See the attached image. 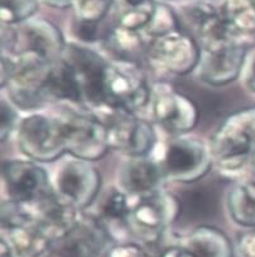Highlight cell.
Returning <instances> with one entry per match:
<instances>
[{
	"mask_svg": "<svg viewBox=\"0 0 255 257\" xmlns=\"http://www.w3.org/2000/svg\"><path fill=\"white\" fill-rule=\"evenodd\" d=\"M8 44L9 50L21 59V64L36 65L52 63L63 49L60 32L47 21H32L12 31Z\"/></svg>",
	"mask_w": 255,
	"mask_h": 257,
	"instance_id": "cell-1",
	"label": "cell"
},
{
	"mask_svg": "<svg viewBox=\"0 0 255 257\" xmlns=\"http://www.w3.org/2000/svg\"><path fill=\"white\" fill-rule=\"evenodd\" d=\"M255 143V115L237 113L222 123L213 142V153L221 167L236 170L246 162Z\"/></svg>",
	"mask_w": 255,
	"mask_h": 257,
	"instance_id": "cell-2",
	"label": "cell"
},
{
	"mask_svg": "<svg viewBox=\"0 0 255 257\" xmlns=\"http://www.w3.org/2000/svg\"><path fill=\"white\" fill-rule=\"evenodd\" d=\"M19 147L26 154L37 161L56 159L65 151L63 126L60 120L32 115L19 128Z\"/></svg>",
	"mask_w": 255,
	"mask_h": 257,
	"instance_id": "cell-3",
	"label": "cell"
},
{
	"mask_svg": "<svg viewBox=\"0 0 255 257\" xmlns=\"http://www.w3.org/2000/svg\"><path fill=\"white\" fill-rule=\"evenodd\" d=\"M59 120L63 126L66 151L83 159H97L106 153L108 139L103 122L78 113H68Z\"/></svg>",
	"mask_w": 255,
	"mask_h": 257,
	"instance_id": "cell-4",
	"label": "cell"
},
{
	"mask_svg": "<svg viewBox=\"0 0 255 257\" xmlns=\"http://www.w3.org/2000/svg\"><path fill=\"white\" fill-rule=\"evenodd\" d=\"M107 102L114 108L132 111L149 101V88L144 74L127 63L108 66L106 74Z\"/></svg>",
	"mask_w": 255,
	"mask_h": 257,
	"instance_id": "cell-5",
	"label": "cell"
},
{
	"mask_svg": "<svg viewBox=\"0 0 255 257\" xmlns=\"http://www.w3.org/2000/svg\"><path fill=\"white\" fill-rule=\"evenodd\" d=\"M107 127L108 145L125 153L140 157L150 151L154 143V133L146 122L133 117L130 111L114 108Z\"/></svg>",
	"mask_w": 255,
	"mask_h": 257,
	"instance_id": "cell-6",
	"label": "cell"
},
{
	"mask_svg": "<svg viewBox=\"0 0 255 257\" xmlns=\"http://www.w3.org/2000/svg\"><path fill=\"white\" fill-rule=\"evenodd\" d=\"M150 54L152 60L176 74L189 71L199 58L194 39L180 30L156 37L151 45Z\"/></svg>",
	"mask_w": 255,
	"mask_h": 257,
	"instance_id": "cell-7",
	"label": "cell"
},
{
	"mask_svg": "<svg viewBox=\"0 0 255 257\" xmlns=\"http://www.w3.org/2000/svg\"><path fill=\"white\" fill-rule=\"evenodd\" d=\"M3 176L9 196L17 203H38L50 194L46 172L32 162H6Z\"/></svg>",
	"mask_w": 255,
	"mask_h": 257,
	"instance_id": "cell-8",
	"label": "cell"
},
{
	"mask_svg": "<svg viewBox=\"0 0 255 257\" xmlns=\"http://www.w3.org/2000/svg\"><path fill=\"white\" fill-rule=\"evenodd\" d=\"M68 61L75 70L83 98L93 104L107 102L106 74L108 66L103 59L90 50L73 46L69 49Z\"/></svg>",
	"mask_w": 255,
	"mask_h": 257,
	"instance_id": "cell-9",
	"label": "cell"
},
{
	"mask_svg": "<svg viewBox=\"0 0 255 257\" xmlns=\"http://www.w3.org/2000/svg\"><path fill=\"white\" fill-rule=\"evenodd\" d=\"M98 187L99 175L85 162H69L57 176L60 199L70 205H88L97 195Z\"/></svg>",
	"mask_w": 255,
	"mask_h": 257,
	"instance_id": "cell-10",
	"label": "cell"
},
{
	"mask_svg": "<svg viewBox=\"0 0 255 257\" xmlns=\"http://www.w3.org/2000/svg\"><path fill=\"white\" fill-rule=\"evenodd\" d=\"M244 51L230 40L204 47L202 78L214 85L230 83L241 69Z\"/></svg>",
	"mask_w": 255,
	"mask_h": 257,
	"instance_id": "cell-11",
	"label": "cell"
},
{
	"mask_svg": "<svg viewBox=\"0 0 255 257\" xmlns=\"http://www.w3.org/2000/svg\"><path fill=\"white\" fill-rule=\"evenodd\" d=\"M155 117L170 133L187 132L198 121L199 111L189 97L180 93H161L154 102Z\"/></svg>",
	"mask_w": 255,
	"mask_h": 257,
	"instance_id": "cell-12",
	"label": "cell"
},
{
	"mask_svg": "<svg viewBox=\"0 0 255 257\" xmlns=\"http://www.w3.org/2000/svg\"><path fill=\"white\" fill-rule=\"evenodd\" d=\"M184 32L203 44L204 47L230 39L223 27L220 12L206 3L190 4L182 12Z\"/></svg>",
	"mask_w": 255,
	"mask_h": 257,
	"instance_id": "cell-13",
	"label": "cell"
},
{
	"mask_svg": "<svg viewBox=\"0 0 255 257\" xmlns=\"http://www.w3.org/2000/svg\"><path fill=\"white\" fill-rule=\"evenodd\" d=\"M176 206L180 222L189 224L207 223L217 215L220 194L212 185H197L182 191Z\"/></svg>",
	"mask_w": 255,
	"mask_h": 257,
	"instance_id": "cell-14",
	"label": "cell"
},
{
	"mask_svg": "<svg viewBox=\"0 0 255 257\" xmlns=\"http://www.w3.org/2000/svg\"><path fill=\"white\" fill-rule=\"evenodd\" d=\"M206 166L203 145L195 140H176L169 145L165 154V170L178 180L198 177Z\"/></svg>",
	"mask_w": 255,
	"mask_h": 257,
	"instance_id": "cell-15",
	"label": "cell"
},
{
	"mask_svg": "<svg viewBox=\"0 0 255 257\" xmlns=\"http://www.w3.org/2000/svg\"><path fill=\"white\" fill-rule=\"evenodd\" d=\"M103 246V232L97 225L75 223L52 248L56 257H98Z\"/></svg>",
	"mask_w": 255,
	"mask_h": 257,
	"instance_id": "cell-16",
	"label": "cell"
},
{
	"mask_svg": "<svg viewBox=\"0 0 255 257\" xmlns=\"http://www.w3.org/2000/svg\"><path fill=\"white\" fill-rule=\"evenodd\" d=\"M166 203L159 195L145 197L131 211V224L133 229L147 241L158 238L165 227Z\"/></svg>",
	"mask_w": 255,
	"mask_h": 257,
	"instance_id": "cell-17",
	"label": "cell"
},
{
	"mask_svg": "<svg viewBox=\"0 0 255 257\" xmlns=\"http://www.w3.org/2000/svg\"><path fill=\"white\" fill-rule=\"evenodd\" d=\"M45 90L47 97L79 102L83 99L82 88L75 70L68 60L50 63L45 73Z\"/></svg>",
	"mask_w": 255,
	"mask_h": 257,
	"instance_id": "cell-18",
	"label": "cell"
},
{
	"mask_svg": "<svg viewBox=\"0 0 255 257\" xmlns=\"http://www.w3.org/2000/svg\"><path fill=\"white\" fill-rule=\"evenodd\" d=\"M9 232L11 244L8 247L12 257H41L54 246V241L37 223L32 222Z\"/></svg>",
	"mask_w": 255,
	"mask_h": 257,
	"instance_id": "cell-19",
	"label": "cell"
},
{
	"mask_svg": "<svg viewBox=\"0 0 255 257\" xmlns=\"http://www.w3.org/2000/svg\"><path fill=\"white\" fill-rule=\"evenodd\" d=\"M218 12L228 36L255 32V0H225Z\"/></svg>",
	"mask_w": 255,
	"mask_h": 257,
	"instance_id": "cell-20",
	"label": "cell"
},
{
	"mask_svg": "<svg viewBox=\"0 0 255 257\" xmlns=\"http://www.w3.org/2000/svg\"><path fill=\"white\" fill-rule=\"evenodd\" d=\"M159 173L151 162L142 158H136L123 167L121 181L127 191L139 194L154 189L158 183Z\"/></svg>",
	"mask_w": 255,
	"mask_h": 257,
	"instance_id": "cell-21",
	"label": "cell"
},
{
	"mask_svg": "<svg viewBox=\"0 0 255 257\" xmlns=\"http://www.w3.org/2000/svg\"><path fill=\"white\" fill-rule=\"evenodd\" d=\"M192 257H230L227 239L214 230H201L188 238L183 244Z\"/></svg>",
	"mask_w": 255,
	"mask_h": 257,
	"instance_id": "cell-22",
	"label": "cell"
},
{
	"mask_svg": "<svg viewBox=\"0 0 255 257\" xmlns=\"http://www.w3.org/2000/svg\"><path fill=\"white\" fill-rule=\"evenodd\" d=\"M230 211L239 224L255 225V182L237 185L230 194Z\"/></svg>",
	"mask_w": 255,
	"mask_h": 257,
	"instance_id": "cell-23",
	"label": "cell"
},
{
	"mask_svg": "<svg viewBox=\"0 0 255 257\" xmlns=\"http://www.w3.org/2000/svg\"><path fill=\"white\" fill-rule=\"evenodd\" d=\"M156 4L154 2L140 7H128L120 16L118 27L131 32H140L141 30H146L154 17Z\"/></svg>",
	"mask_w": 255,
	"mask_h": 257,
	"instance_id": "cell-24",
	"label": "cell"
},
{
	"mask_svg": "<svg viewBox=\"0 0 255 257\" xmlns=\"http://www.w3.org/2000/svg\"><path fill=\"white\" fill-rule=\"evenodd\" d=\"M0 18L4 23L14 25L28 20L36 13L37 0H0Z\"/></svg>",
	"mask_w": 255,
	"mask_h": 257,
	"instance_id": "cell-25",
	"label": "cell"
},
{
	"mask_svg": "<svg viewBox=\"0 0 255 257\" xmlns=\"http://www.w3.org/2000/svg\"><path fill=\"white\" fill-rule=\"evenodd\" d=\"M74 4L79 21L99 23L108 13L112 0H75Z\"/></svg>",
	"mask_w": 255,
	"mask_h": 257,
	"instance_id": "cell-26",
	"label": "cell"
},
{
	"mask_svg": "<svg viewBox=\"0 0 255 257\" xmlns=\"http://www.w3.org/2000/svg\"><path fill=\"white\" fill-rule=\"evenodd\" d=\"M102 216L113 222L125 220L128 216V205L125 195L112 191L102 205Z\"/></svg>",
	"mask_w": 255,
	"mask_h": 257,
	"instance_id": "cell-27",
	"label": "cell"
},
{
	"mask_svg": "<svg viewBox=\"0 0 255 257\" xmlns=\"http://www.w3.org/2000/svg\"><path fill=\"white\" fill-rule=\"evenodd\" d=\"M16 122V112L6 101H2V128H0V135L2 140H6L11 130L13 128Z\"/></svg>",
	"mask_w": 255,
	"mask_h": 257,
	"instance_id": "cell-28",
	"label": "cell"
},
{
	"mask_svg": "<svg viewBox=\"0 0 255 257\" xmlns=\"http://www.w3.org/2000/svg\"><path fill=\"white\" fill-rule=\"evenodd\" d=\"M76 35L85 42H94L98 39V23L79 21L76 26Z\"/></svg>",
	"mask_w": 255,
	"mask_h": 257,
	"instance_id": "cell-29",
	"label": "cell"
},
{
	"mask_svg": "<svg viewBox=\"0 0 255 257\" xmlns=\"http://www.w3.org/2000/svg\"><path fill=\"white\" fill-rule=\"evenodd\" d=\"M108 257H150L139 246L135 244H123V246L114 247L109 252Z\"/></svg>",
	"mask_w": 255,
	"mask_h": 257,
	"instance_id": "cell-30",
	"label": "cell"
},
{
	"mask_svg": "<svg viewBox=\"0 0 255 257\" xmlns=\"http://www.w3.org/2000/svg\"><path fill=\"white\" fill-rule=\"evenodd\" d=\"M242 257H255V234L241 241Z\"/></svg>",
	"mask_w": 255,
	"mask_h": 257,
	"instance_id": "cell-31",
	"label": "cell"
},
{
	"mask_svg": "<svg viewBox=\"0 0 255 257\" xmlns=\"http://www.w3.org/2000/svg\"><path fill=\"white\" fill-rule=\"evenodd\" d=\"M47 6L54 7V8H68L71 4L75 3V0H42Z\"/></svg>",
	"mask_w": 255,
	"mask_h": 257,
	"instance_id": "cell-32",
	"label": "cell"
},
{
	"mask_svg": "<svg viewBox=\"0 0 255 257\" xmlns=\"http://www.w3.org/2000/svg\"><path fill=\"white\" fill-rule=\"evenodd\" d=\"M128 7H140L147 3H151L152 0H125Z\"/></svg>",
	"mask_w": 255,
	"mask_h": 257,
	"instance_id": "cell-33",
	"label": "cell"
},
{
	"mask_svg": "<svg viewBox=\"0 0 255 257\" xmlns=\"http://www.w3.org/2000/svg\"><path fill=\"white\" fill-rule=\"evenodd\" d=\"M249 84L252 89H255V60L251 64V70H250V77H249Z\"/></svg>",
	"mask_w": 255,
	"mask_h": 257,
	"instance_id": "cell-34",
	"label": "cell"
},
{
	"mask_svg": "<svg viewBox=\"0 0 255 257\" xmlns=\"http://www.w3.org/2000/svg\"><path fill=\"white\" fill-rule=\"evenodd\" d=\"M2 257H12L11 249H9V247L7 246L6 242L2 243Z\"/></svg>",
	"mask_w": 255,
	"mask_h": 257,
	"instance_id": "cell-35",
	"label": "cell"
},
{
	"mask_svg": "<svg viewBox=\"0 0 255 257\" xmlns=\"http://www.w3.org/2000/svg\"><path fill=\"white\" fill-rule=\"evenodd\" d=\"M254 168H255V158H254Z\"/></svg>",
	"mask_w": 255,
	"mask_h": 257,
	"instance_id": "cell-36",
	"label": "cell"
}]
</instances>
